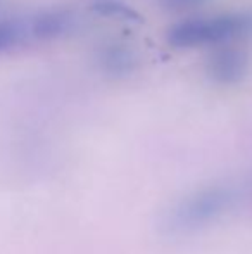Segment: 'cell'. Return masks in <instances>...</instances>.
I'll return each instance as SVG.
<instances>
[{
    "instance_id": "1",
    "label": "cell",
    "mask_w": 252,
    "mask_h": 254,
    "mask_svg": "<svg viewBox=\"0 0 252 254\" xmlns=\"http://www.w3.org/2000/svg\"><path fill=\"white\" fill-rule=\"evenodd\" d=\"M252 37V12H221L189 17L168 31V44L175 49L230 47Z\"/></svg>"
},
{
    "instance_id": "2",
    "label": "cell",
    "mask_w": 252,
    "mask_h": 254,
    "mask_svg": "<svg viewBox=\"0 0 252 254\" xmlns=\"http://www.w3.org/2000/svg\"><path fill=\"white\" fill-rule=\"evenodd\" d=\"M73 26V17L64 10H47L23 19L24 35L28 40H52L62 37Z\"/></svg>"
},
{
    "instance_id": "3",
    "label": "cell",
    "mask_w": 252,
    "mask_h": 254,
    "mask_svg": "<svg viewBox=\"0 0 252 254\" xmlns=\"http://www.w3.org/2000/svg\"><path fill=\"white\" fill-rule=\"evenodd\" d=\"M247 71V56L242 51L223 47L216 51L209 63V74L219 83H235Z\"/></svg>"
},
{
    "instance_id": "4",
    "label": "cell",
    "mask_w": 252,
    "mask_h": 254,
    "mask_svg": "<svg viewBox=\"0 0 252 254\" xmlns=\"http://www.w3.org/2000/svg\"><path fill=\"white\" fill-rule=\"evenodd\" d=\"M24 42L26 37L21 21H0V52L10 51Z\"/></svg>"
},
{
    "instance_id": "5",
    "label": "cell",
    "mask_w": 252,
    "mask_h": 254,
    "mask_svg": "<svg viewBox=\"0 0 252 254\" xmlns=\"http://www.w3.org/2000/svg\"><path fill=\"white\" fill-rule=\"evenodd\" d=\"M171 2L182 3V5H187V3H195V2H199V0H171Z\"/></svg>"
}]
</instances>
